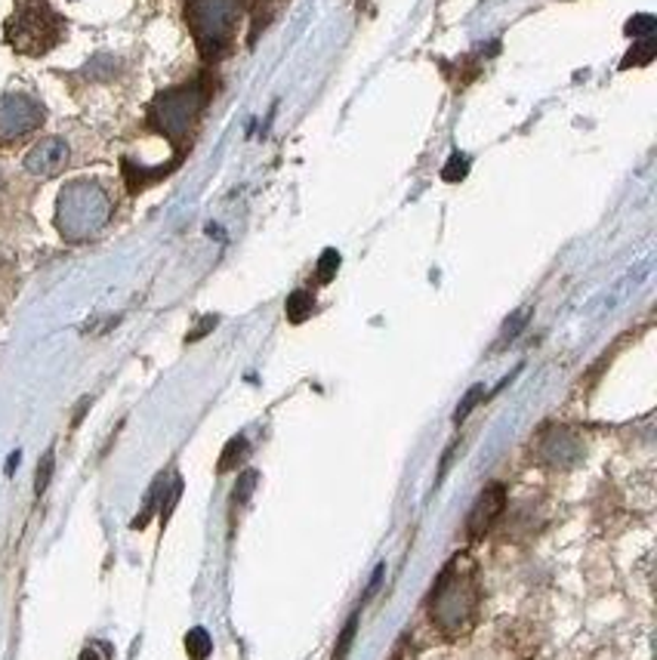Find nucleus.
<instances>
[{"instance_id":"nucleus-1","label":"nucleus","mask_w":657,"mask_h":660,"mask_svg":"<svg viewBox=\"0 0 657 660\" xmlns=\"http://www.w3.org/2000/svg\"><path fill=\"white\" fill-rule=\"evenodd\" d=\"M476 605H479L476 565L469 562V556H454L435 580L430 614L445 633H460L472 621Z\"/></svg>"},{"instance_id":"nucleus-2","label":"nucleus","mask_w":657,"mask_h":660,"mask_svg":"<svg viewBox=\"0 0 657 660\" xmlns=\"http://www.w3.org/2000/svg\"><path fill=\"white\" fill-rule=\"evenodd\" d=\"M112 220V198L93 179H74L59 191L56 226L69 241H87L99 235Z\"/></svg>"},{"instance_id":"nucleus-3","label":"nucleus","mask_w":657,"mask_h":660,"mask_svg":"<svg viewBox=\"0 0 657 660\" xmlns=\"http://www.w3.org/2000/svg\"><path fill=\"white\" fill-rule=\"evenodd\" d=\"M66 19L47 0H19L13 16L7 19V44L25 56H44L66 37Z\"/></svg>"},{"instance_id":"nucleus-4","label":"nucleus","mask_w":657,"mask_h":660,"mask_svg":"<svg viewBox=\"0 0 657 660\" xmlns=\"http://www.w3.org/2000/svg\"><path fill=\"white\" fill-rule=\"evenodd\" d=\"M242 13L244 0H189L186 22L204 59H216L228 50Z\"/></svg>"},{"instance_id":"nucleus-5","label":"nucleus","mask_w":657,"mask_h":660,"mask_svg":"<svg viewBox=\"0 0 657 660\" xmlns=\"http://www.w3.org/2000/svg\"><path fill=\"white\" fill-rule=\"evenodd\" d=\"M208 99H210L208 81L183 84V87H174L167 90V93H161L155 103H152L149 118H152V123H155L157 130H161L167 140L183 142L191 133L195 121L201 118V111H204Z\"/></svg>"},{"instance_id":"nucleus-6","label":"nucleus","mask_w":657,"mask_h":660,"mask_svg":"<svg viewBox=\"0 0 657 660\" xmlns=\"http://www.w3.org/2000/svg\"><path fill=\"white\" fill-rule=\"evenodd\" d=\"M47 111L44 105L25 96V93H7L0 96V142L25 140L44 123Z\"/></svg>"},{"instance_id":"nucleus-7","label":"nucleus","mask_w":657,"mask_h":660,"mask_svg":"<svg viewBox=\"0 0 657 660\" xmlns=\"http://www.w3.org/2000/svg\"><path fill=\"white\" fill-rule=\"evenodd\" d=\"M69 142L62 140V137H47V140L37 142L35 149L25 155V170L32 176H56L69 167Z\"/></svg>"},{"instance_id":"nucleus-8","label":"nucleus","mask_w":657,"mask_h":660,"mask_svg":"<svg viewBox=\"0 0 657 660\" xmlns=\"http://www.w3.org/2000/svg\"><path fill=\"white\" fill-rule=\"evenodd\" d=\"M503 509H506V487H503L501 482H491V485L479 494V500L472 504V512H469L467 521L469 538H482L484 531L501 519Z\"/></svg>"},{"instance_id":"nucleus-9","label":"nucleus","mask_w":657,"mask_h":660,"mask_svg":"<svg viewBox=\"0 0 657 660\" xmlns=\"http://www.w3.org/2000/svg\"><path fill=\"white\" fill-rule=\"evenodd\" d=\"M580 453H584V448H580L577 435H571L568 429H550L540 441V457L550 467H571L580 460Z\"/></svg>"},{"instance_id":"nucleus-10","label":"nucleus","mask_w":657,"mask_h":660,"mask_svg":"<svg viewBox=\"0 0 657 660\" xmlns=\"http://www.w3.org/2000/svg\"><path fill=\"white\" fill-rule=\"evenodd\" d=\"M284 313H288V321H291V325H303V321L315 313V296H312L309 291H294V294L288 296Z\"/></svg>"},{"instance_id":"nucleus-11","label":"nucleus","mask_w":657,"mask_h":660,"mask_svg":"<svg viewBox=\"0 0 657 660\" xmlns=\"http://www.w3.org/2000/svg\"><path fill=\"white\" fill-rule=\"evenodd\" d=\"M247 453H250V445H247V438L244 435H235L228 445H225V451L220 453V467L216 470L220 472H228V470H238L244 460H247Z\"/></svg>"},{"instance_id":"nucleus-12","label":"nucleus","mask_w":657,"mask_h":660,"mask_svg":"<svg viewBox=\"0 0 657 660\" xmlns=\"http://www.w3.org/2000/svg\"><path fill=\"white\" fill-rule=\"evenodd\" d=\"M186 651H189L191 660H208V655L213 651L208 629H201V626L189 629V636H186Z\"/></svg>"},{"instance_id":"nucleus-13","label":"nucleus","mask_w":657,"mask_h":660,"mask_svg":"<svg viewBox=\"0 0 657 660\" xmlns=\"http://www.w3.org/2000/svg\"><path fill=\"white\" fill-rule=\"evenodd\" d=\"M652 59H655V37H642L640 44L626 52V59L621 62V69H630V66H648Z\"/></svg>"},{"instance_id":"nucleus-14","label":"nucleus","mask_w":657,"mask_h":660,"mask_svg":"<svg viewBox=\"0 0 657 660\" xmlns=\"http://www.w3.org/2000/svg\"><path fill=\"white\" fill-rule=\"evenodd\" d=\"M482 399H484V386H472L467 396H464V401L457 404V411H454V423L460 426V423H464V420L476 411V404H479Z\"/></svg>"},{"instance_id":"nucleus-15","label":"nucleus","mask_w":657,"mask_h":660,"mask_svg":"<svg viewBox=\"0 0 657 660\" xmlns=\"http://www.w3.org/2000/svg\"><path fill=\"white\" fill-rule=\"evenodd\" d=\"M355 629H359V614H352L349 617V624L343 626V633H340V643L333 648V660H347L349 648L355 643Z\"/></svg>"},{"instance_id":"nucleus-16","label":"nucleus","mask_w":657,"mask_h":660,"mask_svg":"<svg viewBox=\"0 0 657 660\" xmlns=\"http://www.w3.org/2000/svg\"><path fill=\"white\" fill-rule=\"evenodd\" d=\"M337 269H340V254L337 250H325L321 254V260H318V284H328V281H333V275H337Z\"/></svg>"},{"instance_id":"nucleus-17","label":"nucleus","mask_w":657,"mask_h":660,"mask_svg":"<svg viewBox=\"0 0 657 660\" xmlns=\"http://www.w3.org/2000/svg\"><path fill=\"white\" fill-rule=\"evenodd\" d=\"M657 28V19L648 16V13H642V16H633L626 22V35L630 37H655Z\"/></svg>"},{"instance_id":"nucleus-18","label":"nucleus","mask_w":657,"mask_h":660,"mask_svg":"<svg viewBox=\"0 0 657 660\" xmlns=\"http://www.w3.org/2000/svg\"><path fill=\"white\" fill-rule=\"evenodd\" d=\"M528 318H531V309H519V313L513 315V318L506 321V328H503L501 343H497V346H503V343H513V340H516V333L528 325Z\"/></svg>"},{"instance_id":"nucleus-19","label":"nucleus","mask_w":657,"mask_h":660,"mask_svg":"<svg viewBox=\"0 0 657 660\" xmlns=\"http://www.w3.org/2000/svg\"><path fill=\"white\" fill-rule=\"evenodd\" d=\"M469 174V157L460 155V152H454L450 155V161L445 164V170H442V176L448 179V182H457V179H464V176Z\"/></svg>"},{"instance_id":"nucleus-20","label":"nucleus","mask_w":657,"mask_h":660,"mask_svg":"<svg viewBox=\"0 0 657 660\" xmlns=\"http://www.w3.org/2000/svg\"><path fill=\"white\" fill-rule=\"evenodd\" d=\"M257 479H260V475H257V472H254V470L244 472L242 482H238V487H235V497H232V506H242L244 500L250 497V491L257 487Z\"/></svg>"},{"instance_id":"nucleus-21","label":"nucleus","mask_w":657,"mask_h":660,"mask_svg":"<svg viewBox=\"0 0 657 660\" xmlns=\"http://www.w3.org/2000/svg\"><path fill=\"white\" fill-rule=\"evenodd\" d=\"M50 475H52V451L44 453V460H40V467H37V482H35L37 494H44V491H47V485H50Z\"/></svg>"},{"instance_id":"nucleus-22","label":"nucleus","mask_w":657,"mask_h":660,"mask_svg":"<svg viewBox=\"0 0 657 660\" xmlns=\"http://www.w3.org/2000/svg\"><path fill=\"white\" fill-rule=\"evenodd\" d=\"M81 660H99V658H96V655H93V651L87 648V651H84V658H81Z\"/></svg>"},{"instance_id":"nucleus-23","label":"nucleus","mask_w":657,"mask_h":660,"mask_svg":"<svg viewBox=\"0 0 657 660\" xmlns=\"http://www.w3.org/2000/svg\"><path fill=\"white\" fill-rule=\"evenodd\" d=\"M0 195H3V176H0Z\"/></svg>"}]
</instances>
